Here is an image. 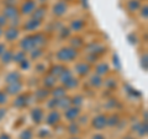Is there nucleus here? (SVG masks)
<instances>
[{
  "mask_svg": "<svg viewBox=\"0 0 148 139\" xmlns=\"http://www.w3.org/2000/svg\"><path fill=\"white\" fill-rule=\"evenodd\" d=\"M22 90V82H12V84H8L6 86V94L8 95H18Z\"/></svg>",
  "mask_w": 148,
  "mask_h": 139,
  "instance_id": "nucleus-10",
  "label": "nucleus"
},
{
  "mask_svg": "<svg viewBox=\"0 0 148 139\" xmlns=\"http://www.w3.org/2000/svg\"><path fill=\"white\" fill-rule=\"evenodd\" d=\"M45 43H46V36L38 32V33L27 36L24 40H21L20 47H21V50H24V52H31L35 48L42 47Z\"/></svg>",
  "mask_w": 148,
  "mask_h": 139,
  "instance_id": "nucleus-1",
  "label": "nucleus"
},
{
  "mask_svg": "<svg viewBox=\"0 0 148 139\" xmlns=\"http://www.w3.org/2000/svg\"><path fill=\"white\" fill-rule=\"evenodd\" d=\"M82 46H83V41L80 37H74V38H72V48L78 49L79 47H82Z\"/></svg>",
  "mask_w": 148,
  "mask_h": 139,
  "instance_id": "nucleus-33",
  "label": "nucleus"
},
{
  "mask_svg": "<svg viewBox=\"0 0 148 139\" xmlns=\"http://www.w3.org/2000/svg\"><path fill=\"white\" fill-rule=\"evenodd\" d=\"M42 25V21H38V20H35V18H30L27 22H25L24 25V29L29 32H34V31H37Z\"/></svg>",
  "mask_w": 148,
  "mask_h": 139,
  "instance_id": "nucleus-11",
  "label": "nucleus"
},
{
  "mask_svg": "<svg viewBox=\"0 0 148 139\" xmlns=\"http://www.w3.org/2000/svg\"><path fill=\"white\" fill-rule=\"evenodd\" d=\"M20 67H21V69H24V70H27V69L30 68V61L26 58L24 62H21V63H20Z\"/></svg>",
  "mask_w": 148,
  "mask_h": 139,
  "instance_id": "nucleus-41",
  "label": "nucleus"
},
{
  "mask_svg": "<svg viewBox=\"0 0 148 139\" xmlns=\"http://www.w3.org/2000/svg\"><path fill=\"white\" fill-rule=\"evenodd\" d=\"M56 81H57V78L48 74V75H46L43 79V85H45L46 89H52V87H54V85H56Z\"/></svg>",
  "mask_w": 148,
  "mask_h": 139,
  "instance_id": "nucleus-18",
  "label": "nucleus"
},
{
  "mask_svg": "<svg viewBox=\"0 0 148 139\" xmlns=\"http://www.w3.org/2000/svg\"><path fill=\"white\" fill-rule=\"evenodd\" d=\"M82 4H83V6H85V9L89 7V5H88V0H82Z\"/></svg>",
  "mask_w": 148,
  "mask_h": 139,
  "instance_id": "nucleus-51",
  "label": "nucleus"
},
{
  "mask_svg": "<svg viewBox=\"0 0 148 139\" xmlns=\"http://www.w3.org/2000/svg\"><path fill=\"white\" fill-rule=\"evenodd\" d=\"M103 79H101V76L100 75H92L91 78H90V85L91 86H94V87H100L101 85H103Z\"/></svg>",
  "mask_w": 148,
  "mask_h": 139,
  "instance_id": "nucleus-29",
  "label": "nucleus"
},
{
  "mask_svg": "<svg viewBox=\"0 0 148 139\" xmlns=\"http://www.w3.org/2000/svg\"><path fill=\"white\" fill-rule=\"evenodd\" d=\"M141 9V1L140 0H128L127 1V10L131 12H135Z\"/></svg>",
  "mask_w": 148,
  "mask_h": 139,
  "instance_id": "nucleus-20",
  "label": "nucleus"
},
{
  "mask_svg": "<svg viewBox=\"0 0 148 139\" xmlns=\"http://www.w3.org/2000/svg\"><path fill=\"white\" fill-rule=\"evenodd\" d=\"M59 121H61V114H59L58 111H51L49 114L47 116V118H46V123L48 124V126H54V124H57Z\"/></svg>",
  "mask_w": 148,
  "mask_h": 139,
  "instance_id": "nucleus-12",
  "label": "nucleus"
},
{
  "mask_svg": "<svg viewBox=\"0 0 148 139\" xmlns=\"http://www.w3.org/2000/svg\"><path fill=\"white\" fill-rule=\"evenodd\" d=\"M49 95H51V91L48 89H46V87H43V89H38L35 92V97L37 100H45V99H47Z\"/></svg>",
  "mask_w": 148,
  "mask_h": 139,
  "instance_id": "nucleus-21",
  "label": "nucleus"
},
{
  "mask_svg": "<svg viewBox=\"0 0 148 139\" xmlns=\"http://www.w3.org/2000/svg\"><path fill=\"white\" fill-rule=\"evenodd\" d=\"M5 116H6V108L0 107V121H1L3 118H5Z\"/></svg>",
  "mask_w": 148,
  "mask_h": 139,
  "instance_id": "nucleus-46",
  "label": "nucleus"
},
{
  "mask_svg": "<svg viewBox=\"0 0 148 139\" xmlns=\"http://www.w3.org/2000/svg\"><path fill=\"white\" fill-rule=\"evenodd\" d=\"M8 102V94L5 91H0V106L5 105Z\"/></svg>",
  "mask_w": 148,
  "mask_h": 139,
  "instance_id": "nucleus-39",
  "label": "nucleus"
},
{
  "mask_svg": "<svg viewBox=\"0 0 148 139\" xmlns=\"http://www.w3.org/2000/svg\"><path fill=\"white\" fill-rule=\"evenodd\" d=\"M112 63H114L115 68H116L117 70H120V68H121V62H120L117 54H114V55H112Z\"/></svg>",
  "mask_w": 148,
  "mask_h": 139,
  "instance_id": "nucleus-40",
  "label": "nucleus"
},
{
  "mask_svg": "<svg viewBox=\"0 0 148 139\" xmlns=\"http://www.w3.org/2000/svg\"><path fill=\"white\" fill-rule=\"evenodd\" d=\"M12 55H14V53L11 52V50H5L0 57H1V63L3 64H9V63H11L12 62Z\"/></svg>",
  "mask_w": 148,
  "mask_h": 139,
  "instance_id": "nucleus-25",
  "label": "nucleus"
},
{
  "mask_svg": "<svg viewBox=\"0 0 148 139\" xmlns=\"http://www.w3.org/2000/svg\"><path fill=\"white\" fill-rule=\"evenodd\" d=\"M32 138H34V131L30 128H26L20 133V139H32Z\"/></svg>",
  "mask_w": 148,
  "mask_h": 139,
  "instance_id": "nucleus-32",
  "label": "nucleus"
},
{
  "mask_svg": "<svg viewBox=\"0 0 148 139\" xmlns=\"http://www.w3.org/2000/svg\"><path fill=\"white\" fill-rule=\"evenodd\" d=\"M3 15L5 16L8 20H18V17H20V11L17 10V9L15 7V5H6L5 9H4V12Z\"/></svg>",
  "mask_w": 148,
  "mask_h": 139,
  "instance_id": "nucleus-4",
  "label": "nucleus"
},
{
  "mask_svg": "<svg viewBox=\"0 0 148 139\" xmlns=\"http://www.w3.org/2000/svg\"><path fill=\"white\" fill-rule=\"evenodd\" d=\"M25 59H26V52H24V50H18V52L14 53V55H12V62H15L17 64L24 62Z\"/></svg>",
  "mask_w": 148,
  "mask_h": 139,
  "instance_id": "nucleus-23",
  "label": "nucleus"
},
{
  "mask_svg": "<svg viewBox=\"0 0 148 139\" xmlns=\"http://www.w3.org/2000/svg\"><path fill=\"white\" fill-rule=\"evenodd\" d=\"M84 26H85V22L84 20H82V18H77V20H74L72 24H71V31H82L83 29H84Z\"/></svg>",
  "mask_w": 148,
  "mask_h": 139,
  "instance_id": "nucleus-17",
  "label": "nucleus"
},
{
  "mask_svg": "<svg viewBox=\"0 0 148 139\" xmlns=\"http://www.w3.org/2000/svg\"><path fill=\"white\" fill-rule=\"evenodd\" d=\"M43 134H45V136H47V134H48V131H42V132L40 133V136H41V137H43Z\"/></svg>",
  "mask_w": 148,
  "mask_h": 139,
  "instance_id": "nucleus-52",
  "label": "nucleus"
},
{
  "mask_svg": "<svg viewBox=\"0 0 148 139\" xmlns=\"http://www.w3.org/2000/svg\"><path fill=\"white\" fill-rule=\"evenodd\" d=\"M142 61H141V63H142V68H143V70H147V54H145V55H142Z\"/></svg>",
  "mask_w": 148,
  "mask_h": 139,
  "instance_id": "nucleus-42",
  "label": "nucleus"
},
{
  "mask_svg": "<svg viewBox=\"0 0 148 139\" xmlns=\"http://www.w3.org/2000/svg\"><path fill=\"white\" fill-rule=\"evenodd\" d=\"M69 35H71V30H69V29H62L61 37H68Z\"/></svg>",
  "mask_w": 148,
  "mask_h": 139,
  "instance_id": "nucleus-45",
  "label": "nucleus"
},
{
  "mask_svg": "<svg viewBox=\"0 0 148 139\" xmlns=\"http://www.w3.org/2000/svg\"><path fill=\"white\" fill-rule=\"evenodd\" d=\"M3 36L5 37V40L9 41V42H12V41H15L18 38V36H20V31L17 30V27H9V29L4 32Z\"/></svg>",
  "mask_w": 148,
  "mask_h": 139,
  "instance_id": "nucleus-8",
  "label": "nucleus"
},
{
  "mask_svg": "<svg viewBox=\"0 0 148 139\" xmlns=\"http://www.w3.org/2000/svg\"><path fill=\"white\" fill-rule=\"evenodd\" d=\"M106 116L105 114H98L96 117L92 118L91 121V124L92 127L95 129H98V131H101V129H104L106 127Z\"/></svg>",
  "mask_w": 148,
  "mask_h": 139,
  "instance_id": "nucleus-6",
  "label": "nucleus"
},
{
  "mask_svg": "<svg viewBox=\"0 0 148 139\" xmlns=\"http://www.w3.org/2000/svg\"><path fill=\"white\" fill-rule=\"evenodd\" d=\"M90 48H91V49H89L90 53H91V54H95V55H98V54H100V53H104V52H105V47H104V46H101V44H99V43L91 44Z\"/></svg>",
  "mask_w": 148,
  "mask_h": 139,
  "instance_id": "nucleus-28",
  "label": "nucleus"
},
{
  "mask_svg": "<svg viewBox=\"0 0 148 139\" xmlns=\"http://www.w3.org/2000/svg\"><path fill=\"white\" fill-rule=\"evenodd\" d=\"M31 118H32V121H34L36 124H40L41 122L43 121V118H45L43 110L40 108V107L32 108V111H31Z\"/></svg>",
  "mask_w": 148,
  "mask_h": 139,
  "instance_id": "nucleus-9",
  "label": "nucleus"
},
{
  "mask_svg": "<svg viewBox=\"0 0 148 139\" xmlns=\"http://www.w3.org/2000/svg\"><path fill=\"white\" fill-rule=\"evenodd\" d=\"M5 50H6V46L4 44V43H0V55L5 52Z\"/></svg>",
  "mask_w": 148,
  "mask_h": 139,
  "instance_id": "nucleus-48",
  "label": "nucleus"
},
{
  "mask_svg": "<svg viewBox=\"0 0 148 139\" xmlns=\"http://www.w3.org/2000/svg\"><path fill=\"white\" fill-rule=\"evenodd\" d=\"M136 132H138V134H140L141 137H145L146 134H147V122L140 123V126H138V128H137Z\"/></svg>",
  "mask_w": 148,
  "mask_h": 139,
  "instance_id": "nucleus-34",
  "label": "nucleus"
},
{
  "mask_svg": "<svg viewBox=\"0 0 148 139\" xmlns=\"http://www.w3.org/2000/svg\"><path fill=\"white\" fill-rule=\"evenodd\" d=\"M91 139H105V137L103 134H94V136L91 137Z\"/></svg>",
  "mask_w": 148,
  "mask_h": 139,
  "instance_id": "nucleus-49",
  "label": "nucleus"
},
{
  "mask_svg": "<svg viewBox=\"0 0 148 139\" xmlns=\"http://www.w3.org/2000/svg\"><path fill=\"white\" fill-rule=\"evenodd\" d=\"M36 7H37V4L35 0H25L21 5L20 12L22 15H31V14L36 10Z\"/></svg>",
  "mask_w": 148,
  "mask_h": 139,
  "instance_id": "nucleus-5",
  "label": "nucleus"
},
{
  "mask_svg": "<svg viewBox=\"0 0 148 139\" xmlns=\"http://www.w3.org/2000/svg\"><path fill=\"white\" fill-rule=\"evenodd\" d=\"M80 114V107H77V106H71V107H68L66 110V118L68 121H75V119L79 117Z\"/></svg>",
  "mask_w": 148,
  "mask_h": 139,
  "instance_id": "nucleus-7",
  "label": "nucleus"
},
{
  "mask_svg": "<svg viewBox=\"0 0 148 139\" xmlns=\"http://www.w3.org/2000/svg\"><path fill=\"white\" fill-rule=\"evenodd\" d=\"M64 68L63 65H53L52 68H51V70H49V74L51 75H53V76H56V78H59V75L64 72Z\"/></svg>",
  "mask_w": 148,
  "mask_h": 139,
  "instance_id": "nucleus-27",
  "label": "nucleus"
},
{
  "mask_svg": "<svg viewBox=\"0 0 148 139\" xmlns=\"http://www.w3.org/2000/svg\"><path fill=\"white\" fill-rule=\"evenodd\" d=\"M31 57H32V59H38L41 55L43 54V50L41 49V47H38V48H35L34 50H31Z\"/></svg>",
  "mask_w": 148,
  "mask_h": 139,
  "instance_id": "nucleus-35",
  "label": "nucleus"
},
{
  "mask_svg": "<svg viewBox=\"0 0 148 139\" xmlns=\"http://www.w3.org/2000/svg\"><path fill=\"white\" fill-rule=\"evenodd\" d=\"M36 68H37V72H38V73H42L43 69H46V65H45V64H38Z\"/></svg>",
  "mask_w": 148,
  "mask_h": 139,
  "instance_id": "nucleus-47",
  "label": "nucleus"
},
{
  "mask_svg": "<svg viewBox=\"0 0 148 139\" xmlns=\"http://www.w3.org/2000/svg\"><path fill=\"white\" fill-rule=\"evenodd\" d=\"M56 57L59 62H73L78 57V52L72 47H63L57 52Z\"/></svg>",
  "mask_w": 148,
  "mask_h": 139,
  "instance_id": "nucleus-2",
  "label": "nucleus"
},
{
  "mask_svg": "<svg viewBox=\"0 0 148 139\" xmlns=\"http://www.w3.org/2000/svg\"><path fill=\"white\" fill-rule=\"evenodd\" d=\"M72 76H73V73L66 68V69H64V72L61 74V75H59V80H61L62 84H64V82H67Z\"/></svg>",
  "mask_w": 148,
  "mask_h": 139,
  "instance_id": "nucleus-30",
  "label": "nucleus"
},
{
  "mask_svg": "<svg viewBox=\"0 0 148 139\" xmlns=\"http://www.w3.org/2000/svg\"><path fill=\"white\" fill-rule=\"evenodd\" d=\"M6 24H8V18L4 15H0V27L3 29L4 26H6Z\"/></svg>",
  "mask_w": 148,
  "mask_h": 139,
  "instance_id": "nucleus-43",
  "label": "nucleus"
},
{
  "mask_svg": "<svg viewBox=\"0 0 148 139\" xmlns=\"http://www.w3.org/2000/svg\"><path fill=\"white\" fill-rule=\"evenodd\" d=\"M51 94H52V96L54 97V99H62V97L66 96V87H62V86L56 87Z\"/></svg>",
  "mask_w": 148,
  "mask_h": 139,
  "instance_id": "nucleus-24",
  "label": "nucleus"
},
{
  "mask_svg": "<svg viewBox=\"0 0 148 139\" xmlns=\"http://www.w3.org/2000/svg\"><path fill=\"white\" fill-rule=\"evenodd\" d=\"M119 122H120V118H119L117 114H112L111 117L106 118V126H109V127H115V126H117Z\"/></svg>",
  "mask_w": 148,
  "mask_h": 139,
  "instance_id": "nucleus-31",
  "label": "nucleus"
},
{
  "mask_svg": "<svg viewBox=\"0 0 148 139\" xmlns=\"http://www.w3.org/2000/svg\"><path fill=\"white\" fill-rule=\"evenodd\" d=\"M3 33H4V31H3V29H1V27H0V37L3 36Z\"/></svg>",
  "mask_w": 148,
  "mask_h": 139,
  "instance_id": "nucleus-53",
  "label": "nucleus"
},
{
  "mask_svg": "<svg viewBox=\"0 0 148 139\" xmlns=\"http://www.w3.org/2000/svg\"><path fill=\"white\" fill-rule=\"evenodd\" d=\"M71 139H80V138H78V137H77V136H73V137H72V138H71Z\"/></svg>",
  "mask_w": 148,
  "mask_h": 139,
  "instance_id": "nucleus-54",
  "label": "nucleus"
},
{
  "mask_svg": "<svg viewBox=\"0 0 148 139\" xmlns=\"http://www.w3.org/2000/svg\"><path fill=\"white\" fill-rule=\"evenodd\" d=\"M68 132L71 133L72 136H77V134L80 132L79 126H78V124H74V123H72L71 126H69V128H68Z\"/></svg>",
  "mask_w": 148,
  "mask_h": 139,
  "instance_id": "nucleus-36",
  "label": "nucleus"
},
{
  "mask_svg": "<svg viewBox=\"0 0 148 139\" xmlns=\"http://www.w3.org/2000/svg\"><path fill=\"white\" fill-rule=\"evenodd\" d=\"M63 85H64V87H66V89L72 90V89H75V87L79 85V81H78V79H75L74 76H72L67 82H64Z\"/></svg>",
  "mask_w": 148,
  "mask_h": 139,
  "instance_id": "nucleus-26",
  "label": "nucleus"
},
{
  "mask_svg": "<svg viewBox=\"0 0 148 139\" xmlns=\"http://www.w3.org/2000/svg\"><path fill=\"white\" fill-rule=\"evenodd\" d=\"M67 1H69V0H67Z\"/></svg>",
  "mask_w": 148,
  "mask_h": 139,
  "instance_id": "nucleus-56",
  "label": "nucleus"
},
{
  "mask_svg": "<svg viewBox=\"0 0 148 139\" xmlns=\"http://www.w3.org/2000/svg\"><path fill=\"white\" fill-rule=\"evenodd\" d=\"M27 105H29V95H18L14 100V106L16 108H24Z\"/></svg>",
  "mask_w": 148,
  "mask_h": 139,
  "instance_id": "nucleus-13",
  "label": "nucleus"
},
{
  "mask_svg": "<svg viewBox=\"0 0 148 139\" xmlns=\"http://www.w3.org/2000/svg\"><path fill=\"white\" fill-rule=\"evenodd\" d=\"M67 10H68V5H67V3L64 1V0H59V1H57L52 6V14L54 16H57V17L63 16L64 14L67 12Z\"/></svg>",
  "mask_w": 148,
  "mask_h": 139,
  "instance_id": "nucleus-3",
  "label": "nucleus"
},
{
  "mask_svg": "<svg viewBox=\"0 0 148 139\" xmlns=\"http://www.w3.org/2000/svg\"><path fill=\"white\" fill-rule=\"evenodd\" d=\"M83 102H84V99H83L82 96H75V97L72 99V105L77 106V107H80V106L83 105Z\"/></svg>",
  "mask_w": 148,
  "mask_h": 139,
  "instance_id": "nucleus-37",
  "label": "nucleus"
},
{
  "mask_svg": "<svg viewBox=\"0 0 148 139\" xmlns=\"http://www.w3.org/2000/svg\"><path fill=\"white\" fill-rule=\"evenodd\" d=\"M90 72V65L88 63H84V62H82V63H78L77 65H75V73L78 74V75H80V76H84L86 75L88 73Z\"/></svg>",
  "mask_w": 148,
  "mask_h": 139,
  "instance_id": "nucleus-14",
  "label": "nucleus"
},
{
  "mask_svg": "<svg viewBox=\"0 0 148 139\" xmlns=\"http://www.w3.org/2000/svg\"><path fill=\"white\" fill-rule=\"evenodd\" d=\"M32 15V18H35V20H38V21H42L45 16H46V7H36V10L31 14Z\"/></svg>",
  "mask_w": 148,
  "mask_h": 139,
  "instance_id": "nucleus-19",
  "label": "nucleus"
},
{
  "mask_svg": "<svg viewBox=\"0 0 148 139\" xmlns=\"http://www.w3.org/2000/svg\"><path fill=\"white\" fill-rule=\"evenodd\" d=\"M141 16H142L143 18H147V17H148V12H147V6H143V7L141 9Z\"/></svg>",
  "mask_w": 148,
  "mask_h": 139,
  "instance_id": "nucleus-44",
  "label": "nucleus"
},
{
  "mask_svg": "<svg viewBox=\"0 0 148 139\" xmlns=\"http://www.w3.org/2000/svg\"><path fill=\"white\" fill-rule=\"evenodd\" d=\"M95 73L98 74V75H105V74H108L109 73V65L106 63H100L96 65L95 68Z\"/></svg>",
  "mask_w": 148,
  "mask_h": 139,
  "instance_id": "nucleus-22",
  "label": "nucleus"
},
{
  "mask_svg": "<svg viewBox=\"0 0 148 139\" xmlns=\"http://www.w3.org/2000/svg\"><path fill=\"white\" fill-rule=\"evenodd\" d=\"M0 139H11V138H10V136H9V134L3 133V134H0Z\"/></svg>",
  "mask_w": 148,
  "mask_h": 139,
  "instance_id": "nucleus-50",
  "label": "nucleus"
},
{
  "mask_svg": "<svg viewBox=\"0 0 148 139\" xmlns=\"http://www.w3.org/2000/svg\"><path fill=\"white\" fill-rule=\"evenodd\" d=\"M57 105H58V99H54V97H52V99H49L48 102H47V108H49V110L57 108Z\"/></svg>",
  "mask_w": 148,
  "mask_h": 139,
  "instance_id": "nucleus-38",
  "label": "nucleus"
},
{
  "mask_svg": "<svg viewBox=\"0 0 148 139\" xmlns=\"http://www.w3.org/2000/svg\"><path fill=\"white\" fill-rule=\"evenodd\" d=\"M72 106V99L71 97H67L64 96L62 99H58V105H57V108H61V110H67L68 107Z\"/></svg>",
  "mask_w": 148,
  "mask_h": 139,
  "instance_id": "nucleus-15",
  "label": "nucleus"
},
{
  "mask_svg": "<svg viewBox=\"0 0 148 139\" xmlns=\"http://www.w3.org/2000/svg\"><path fill=\"white\" fill-rule=\"evenodd\" d=\"M122 139H133L132 137H125V138H122Z\"/></svg>",
  "mask_w": 148,
  "mask_h": 139,
  "instance_id": "nucleus-55",
  "label": "nucleus"
},
{
  "mask_svg": "<svg viewBox=\"0 0 148 139\" xmlns=\"http://www.w3.org/2000/svg\"><path fill=\"white\" fill-rule=\"evenodd\" d=\"M21 81V75L17 72H11L5 76V82L6 84H12V82Z\"/></svg>",
  "mask_w": 148,
  "mask_h": 139,
  "instance_id": "nucleus-16",
  "label": "nucleus"
}]
</instances>
